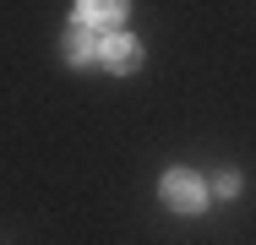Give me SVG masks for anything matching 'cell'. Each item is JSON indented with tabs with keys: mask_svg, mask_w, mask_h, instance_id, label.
I'll use <instances>...</instances> for the list:
<instances>
[{
	"mask_svg": "<svg viewBox=\"0 0 256 245\" xmlns=\"http://www.w3.org/2000/svg\"><path fill=\"white\" fill-rule=\"evenodd\" d=\"M240 191V174H218V196H234Z\"/></svg>",
	"mask_w": 256,
	"mask_h": 245,
	"instance_id": "5b68a950",
	"label": "cell"
},
{
	"mask_svg": "<svg viewBox=\"0 0 256 245\" xmlns=\"http://www.w3.org/2000/svg\"><path fill=\"white\" fill-rule=\"evenodd\" d=\"M126 16V0H76V28H114Z\"/></svg>",
	"mask_w": 256,
	"mask_h": 245,
	"instance_id": "3957f363",
	"label": "cell"
},
{
	"mask_svg": "<svg viewBox=\"0 0 256 245\" xmlns=\"http://www.w3.org/2000/svg\"><path fill=\"white\" fill-rule=\"evenodd\" d=\"M164 202H169L174 212H196V207H202V180H196L191 169H169V174H164Z\"/></svg>",
	"mask_w": 256,
	"mask_h": 245,
	"instance_id": "6da1fadb",
	"label": "cell"
},
{
	"mask_svg": "<svg viewBox=\"0 0 256 245\" xmlns=\"http://www.w3.org/2000/svg\"><path fill=\"white\" fill-rule=\"evenodd\" d=\"M60 54H66L71 66H88V60L98 54V44H93V33H88V28H66V38H60Z\"/></svg>",
	"mask_w": 256,
	"mask_h": 245,
	"instance_id": "277c9868",
	"label": "cell"
},
{
	"mask_svg": "<svg viewBox=\"0 0 256 245\" xmlns=\"http://www.w3.org/2000/svg\"><path fill=\"white\" fill-rule=\"evenodd\" d=\"M98 60L109 66V71H120V76H126V71H136V66H142V49H136V38H126V33H109V38L98 44Z\"/></svg>",
	"mask_w": 256,
	"mask_h": 245,
	"instance_id": "7a4b0ae2",
	"label": "cell"
}]
</instances>
